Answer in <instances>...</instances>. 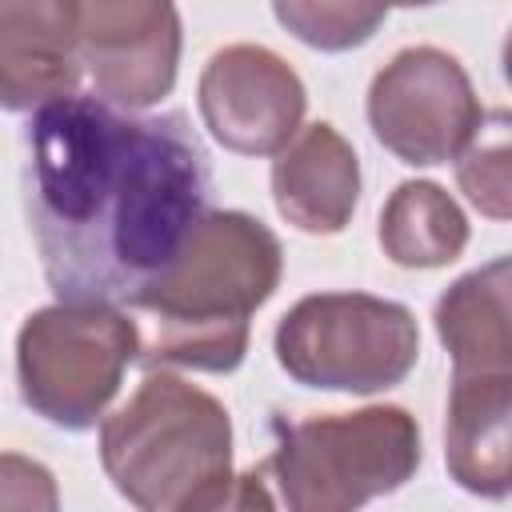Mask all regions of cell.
I'll use <instances>...</instances> for the list:
<instances>
[{
    "label": "cell",
    "mask_w": 512,
    "mask_h": 512,
    "mask_svg": "<svg viewBox=\"0 0 512 512\" xmlns=\"http://www.w3.org/2000/svg\"><path fill=\"white\" fill-rule=\"evenodd\" d=\"M512 372L452 376L444 460L460 488L504 500L512 492Z\"/></svg>",
    "instance_id": "cell-12"
},
{
    "label": "cell",
    "mask_w": 512,
    "mask_h": 512,
    "mask_svg": "<svg viewBox=\"0 0 512 512\" xmlns=\"http://www.w3.org/2000/svg\"><path fill=\"white\" fill-rule=\"evenodd\" d=\"M272 200L300 232H344L360 200V160L352 144L324 120L300 128L272 160Z\"/></svg>",
    "instance_id": "cell-11"
},
{
    "label": "cell",
    "mask_w": 512,
    "mask_h": 512,
    "mask_svg": "<svg viewBox=\"0 0 512 512\" xmlns=\"http://www.w3.org/2000/svg\"><path fill=\"white\" fill-rule=\"evenodd\" d=\"M272 16L304 44L320 52H344L364 44L388 16L384 4L360 0H276Z\"/></svg>",
    "instance_id": "cell-16"
},
{
    "label": "cell",
    "mask_w": 512,
    "mask_h": 512,
    "mask_svg": "<svg viewBox=\"0 0 512 512\" xmlns=\"http://www.w3.org/2000/svg\"><path fill=\"white\" fill-rule=\"evenodd\" d=\"M100 464L136 512H200L232 476L228 408L168 372H152L100 424Z\"/></svg>",
    "instance_id": "cell-3"
},
{
    "label": "cell",
    "mask_w": 512,
    "mask_h": 512,
    "mask_svg": "<svg viewBox=\"0 0 512 512\" xmlns=\"http://www.w3.org/2000/svg\"><path fill=\"white\" fill-rule=\"evenodd\" d=\"M212 172L184 112L64 96L24 124V208L60 304H136L208 216Z\"/></svg>",
    "instance_id": "cell-1"
},
{
    "label": "cell",
    "mask_w": 512,
    "mask_h": 512,
    "mask_svg": "<svg viewBox=\"0 0 512 512\" xmlns=\"http://www.w3.org/2000/svg\"><path fill=\"white\" fill-rule=\"evenodd\" d=\"M484 120L480 96L456 56L420 44L396 52L368 88V124L404 164L432 168L464 152Z\"/></svg>",
    "instance_id": "cell-7"
},
{
    "label": "cell",
    "mask_w": 512,
    "mask_h": 512,
    "mask_svg": "<svg viewBox=\"0 0 512 512\" xmlns=\"http://www.w3.org/2000/svg\"><path fill=\"white\" fill-rule=\"evenodd\" d=\"M416 468L420 428L396 404L276 424V448L264 464L284 512H360L404 488Z\"/></svg>",
    "instance_id": "cell-4"
},
{
    "label": "cell",
    "mask_w": 512,
    "mask_h": 512,
    "mask_svg": "<svg viewBox=\"0 0 512 512\" xmlns=\"http://www.w3.org/2000/svg\"><path fill=\"white\" fill-rule=\"evenodd\" d=\"M416 356V316L368 292L304 296L276 324V360L304 388L372 396L396 388Z\"/></svg>",
    "instance_id": "cell-6"
},
{
    "label": "cell",
    "mask_w": 512,
    "mask_h": 512,
    "mask_svg": "<svg viewBox=\"0 0 512 512\" xmlns=\"http://www.w3.org/2000/svg\"><path fill=\"white\" fill-rule=\"evenodd\" d=\"M0 512H60L56 476L20 452H0Z\"/></svg>",
    "instance_id": "cell-17"
},
{
    "label": "cell",
    "mask_w": 512,
    "mask_h": 512,
    "mask_svg": "<svg viewBox=\"0 0 512 512\" xmlns=\"http://www.w3.org/2000/svg\"><path fill=\"white\" fill-rule=\"evenodd\" d=\"M200 512H276V504L260 472H240V476H228V484Z\"/></svg>",
    "instance_id": "cell-18"
},
{
    "label": "cell",
    "mask_w": 512,
    "mask_h": 512,
    "mask_svg": "<svg viewBox=\"0 0 512 512\" xmlns=\"http://www.w3.org/2000/svg\"><path fill=\"white\" fill-rule=\"evenodd\" d=\"M512 264L496 256L492 264L460 276L436 300V336L452 356V376L512 372V320H508Z\"/></svg>",
    "instance_id": "cell-13"
},
{
    "label": "cell",
    "mask_w": 512,
    "mask_h": 512,
    "mask_svg": "<svg viewBox=\"0 0 512 512\" xmlns=\"http://www.w3.org/2000/svg\"><path fill=\"white\" fill-rule=\"evenodd\" d=\"M140 356V328L112 304L36 308L16 336V380L24 404L56 428H92L128 364Z\"/></svg>",
    "instance_id": "cell-5"
},
{
    "label": "cell",
    "mask_w": 512,
    "mask_h": 512,
    "mask_svg": "<svg viewBox=\"0 0 512 512\" xmlns=\"http://www.w3.org/2000/svg\"><path fill=\"white\" fill-rule=\"evenodd\" d=\"M456 180L464 196L492 220L512 216V144H508V112H484L476 136L456 156Z\"/></svg>",
    "instance_id": "cell-15"
},
{
    "label": "cell",
    "mask_w": 512,
    "mask_h": 512,
    "mask_svg": "<svg viewBox=\"0 0 512 512\" xmlns=\"http://www.w3.org/2000/svg\"><path fill=\"white\" fill-rule=\"evenodd\" d=\"M468 244L460 204L432 180H404L380 212V248L400 268H444Z\"/></svg>",
    "instance_id": "cell-14"
},
{
    "label": "cell",
    "mask_w": 512,
    "mask_h": 512,
    "mask_svg": "<svg viewBox=\"0 0 512 512\" xmlns=\"http://www.w3.org/2000/svg\"><path fill=\"white\" fill-rule=\"evenodd\" d=\"M84 68L72 0H0V108L36 112L76 92Z\"/></svg>",
    "instance_id": "cell-10"
},
{
    "label": "cell",
    "mask_w": 512,
    "mask_h": 512,
    "mask_svg": "<svg viewBox=\"0 0 512 512\" xmlns=\"http://www.w3.org/2000/svg\"><path fill=\"white\" fill-rule=\"evenodd\" d=\"M196 100L212 140L240 156H276L288 148L308 108L296 68L260 44H228L212 52Z\"/></svg>",
    "instance_id": "cell-9"
},
{
    "label": "cell",
    "mask_w": 512,
    "mask_h": 512,
    "mask_svg": "<svg viewBox=\"0 0 512 512\" xmlns=\"http://www.w3.org/2000/svg\"><path fill=\"white\" fill-rule=\"evenodd\" d=\"M72 40L96 96L112 108H148L176 84L180 12L156 0L72 4Z\"/></svg>",
    "instance_id": "cell-8"
},
{
    "label": "cell",
    "mask_w": 512,
    "mask_h": 512,
    "mask_svg": "<svg viewBox=\"0 0 512 512\" xmlns=\"http://www.w3.org/2000/svg\"><path fill=\"white\" fill-rule=\"evenodd\" d=\"M284 272L280 240L248 212H208L168 272L132 304L140 356L192 372H232L248 352L252 312Z\"/></svg>",
    "instance_id": "cell-2"
}]
</instances>
